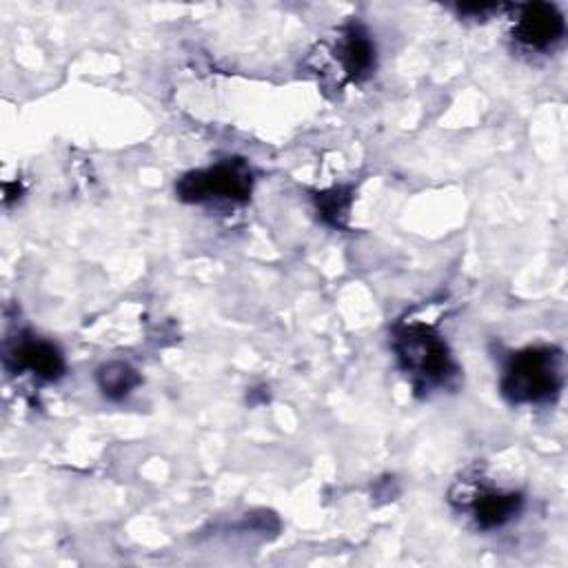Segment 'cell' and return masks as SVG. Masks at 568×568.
Wrapping results in <instances>:
<instances>
[{"label": "cell", "instance_id": "6da1fadb", "mask_svg": "<svg viewBox=\"0 0 568 568\" xmlns=\"http://www.w3.org/2000/svg\"><path fill=\"white\" fill-rule=\"evenodd\" d=\"M564 386V357L552 346L513 353L501 373V395L510 404H548Z\"/></svg>", "mask_w": 568, "mask_h": 568}, {"label": "cell", "instance_id": "7a4b0ae2", "mask_svg": "<svg viewBox=\"0 0 568 568\" xmlns=\"http://www.w3.org/2000/svg\"><path fill=\"white\" fill-rule=\"evenodd\" d=\"M393 351L402 371L422 390L446 386L457 366L444 337L426 324H402L393 333Z\"/></svg>", "mask_w": 568, "mask_h": 568}, {"label": "cell", "instance_id": "3957f363", "mask_svg": "<svg viewBox=\"0 0 568 568\" xmlns=\"http://www.w3.org/2000/svg\"><path fill=\"white\" fill-rule=\"evenodd\" d=\"M253 191V173L240 158L217 162L206 169L182 175L175 184V193L184 202H246Z\"/></svg>", "mask_w": 568, "mask_h": 568}, {"label": "cell", "instance_id": "277c9868", "mask_svg": "<svg viewBox=\"0 0 568 568\" xmlns=\"http://www.w3.org/2000/svg\"><path fill=\"white\" fill-rule=\"evenodd\" d=\"M566 24L564 16L555 4L548 2H530L517 7V18L513 27V36L530 49H550L555 42L564 38Z\"/></svg>", "mask_w": 568, "mask_h": 568}, {"label": "cell", "instance_id": "5b68a950", "mask_svg": "<svg viewBox=\"0 0 568 568\" xmlns=\"http://www.w3.org/2000/svg\"><path fill=\"white\" fill-rule=\"evenodd\" d=\"M7 366L18 373L27 371L44 382H55L64 375V357L60 348L33 335L18 339L7 351Z\"/></svg>", "mask_w": 568, "mask_h": 568}, {"label": "cell", "instance_id": "8992f818", "mask_svg": "<svg viewBox=\"0 0 568 568\" xmlns=\"http://www.w3.org/2000/svg\"><path fill=\"white\" fill-rule=\"evenodd\" d=\"M335 58L342 64L346 78H368L371 71L375 69V42L371 33L357 22L344 24L335 42Z\"/></svg>", "mask_w": 568, "mask_h": 568}, {"label": "cell", "instance_id": "52a82bcc", "mask_svg": "<svg viewBox=\"0 0 568 568\" xmlns=\"http://www.w3.org/2000/svg\"><path fill=\"white\" fill-rule=\"evenodd\" d=\"M524 497L513 490H481L473 499V517L479 528L493 530L508 524L521 510Z\"/></svg>", "mask_w": 568, "mask_h": 568}, {"label": "cell", "instance_id": "ba28073f", "mask_svg": "<svg viewBox=\"0 0 568 568\" xmlns=\"http://www.w3.org/2000/svg\"><path fill=\"white\" fill-rule=\"evenodd\" d=\"M95 379L102 395L109 399H122L140 384L138 371L124 362H109L100 366L95 373Z\"/></svg>", "mask_w": 568, "mask_h": 568}, {"label": "cell", "instance_id": "9c48e42d", "mask_svg": "<svg viewBox=\"0 0 568 568\" xmlns=\"http://www.w3.org/2000/svg\"><path fill=\"white\" fill-rule=\"evenodd\" d=\"M351 202H353V191L348 186H333L315 195V206L322 220L335 229L346 226Z\"/></svg>", "mask_w": 568, "mask_h": 568}, {"label": "cell", "instance_id": "30bf717a", "mask_svg": "<svg viewBox=\"0 0 568 568\" xmlns=\"http://www.w3.org/2000/svg\"><path fill=\"white\" fill-rule=\"evenodd\" d=\"M457 11L468 18H486L493 11H499V4H459Z\"/></svg>", "mask_w": 568, "mask_h": 568}]
</instances>
